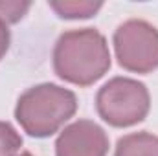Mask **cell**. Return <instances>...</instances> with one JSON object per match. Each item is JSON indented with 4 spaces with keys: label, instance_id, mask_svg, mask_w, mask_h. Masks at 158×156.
<instances>
[{
    "label": "cell",
    "instance_id": "obj_7",
    "mask_svg": "<svg viewBox=\"0 0 158 156\" xmlns=\"http://www.w3.org/2000/svg\"><path fill=\"white\" fill-rule=\"evenodd\" d=\"M48 7L53 9L55 15L61 17V18L79 20V18L94 17L103 7V2H92V0H50Z\"/></svg>",
    "mask_w": 158,
    "mask_h": 156
},
{
    "label": "cell",
    "instance_id": "obj_11",
    "mask_svg": "<svg viewBox=\"0 0 158 156\" xmlns=\"http://www.w3.org/2000/svg\"><path fill=\"white\" fill-rule=\"evenodd\" d=\"M13 156H33L30 151H20V153H17V154H13Z\"/></svg>",
    "mask_w": 158,
    "mask_h": 156
},
{
    "label": "cell",
    "instance_id": "obj_3",
    "mask_svg": "<svg viewBox=\"0 0 158 156\" xmlns=\"http://www.w3.org/2000/svg\"><path fill=\"white\" fill-rule=\"evenodd\" d=\"M96 110L110 127H134L142 123L151 110L149 88L134 77L116 76L98 90Z\"/></svg>",
    "mask_w": 158,
    "mask_h": 156
},
{
    "label": "cell",
    "instance_id": "obj_10",
    "mask_svg": "<svg viewBox=\"0 0 158 156\" xmlns=\"http://www.w3.org/2000/svg\"><path fill=\"white\" fill-rule=\"evenodd\" d=\"M9 44H11V31H9V26L0 20V61L6 57L7 50H9Z\"/></svg>",
    "mask_w": 158,
    "mask_h": 156
},
{
    "label": "cell",
    "instance_id": "obj_8",
    "mask_svg": "<svg viewBox=\"0 0 158 156\" xmlns=\"http://www.w3.org/2000/svg\"><path fill=\"white\" fill-rule=\"evenodd\" d=\"M22 147V136L19 134V130L7 123V121H0V156H13L20 153Z\"/></svg>",
    "mask_w": 158,
    "mask_h": 156
},
{
    "label": "cell",
    "instance_id": "obj_4",
    "mask_svg": "<svg viewBox=\"0 0 158 156\" xmlns=\"http://www.w3.org/2000/svg\"><path fill=\"white\" fill-rule=\"evenodd\" d=\"M118 64L131 74H151L158 68V28L143 18H127L112 35Z\"/></svg>",
    "mask_w": 158,
    "mask_h": 156
},
{
    "label": "cell",
    "instance_id": "obj_1",
    "mask_svg": "<svg viewBox=\"0 0 158 156\" xmlns=\"http://www.w3.org/2000/svg\"><path fill=\"white\" fill-rule=\"evenodd\" d=\"M57 77L76 86H90L103 77L112 64L107 37L96 28L63 31L52 51Z\"/></svg>",
    "mask_w": 158,
    "mask_h": 156
},
{
    "label": "cell",
    "instance_id": "obj_6",
    "mask_svg": "<svg viewBox=\"0 0 158 156\" xmlns=\"http://www.w3.org/2000/svg\"><path fill=\"white\" fill-rule=\"evenodd\" d=\"M112 156H158V136L149 130L123 134Z\"/></svg>",
    "mask_w": 158,
    "mask_h": 156
},
{
    "label": "cell",
    "instance_id": "obj_2",
    "mask_svg": "<svg viewBox=\"0 0 158 156\" xmlns=\"http://www.w3.org/2000/svg\"><path fill=\"white\" fill-rule=\"evenodd\" d=\"M77 112V96L61 84L39 83L24 90L15 105V119L31 138L61 132Z\"/></svg>",
    "mask_w": 158,
    "mask_h": 156
},
{
    "label": "cell",
    "instance_id": "obj_5",
    "mask_svg": "<svg viewBox=\"0 0 158 156\" xmlns=\"http://www.w3.org/2000/svg\"><path fill=\"white\" fill-rule=\"evenodd\" d=\"M109 136L94 119L79 117L68 123L55 140V156H107Z\"/></svg>",
    "mask_w": 158,
    "mask_h": 156
},
{
    "label": "cell",
    "instance_id": "obj_9",
    "mask_svg": "<svg viewBox=\"0 0 158 156\" xmlns=\"http://www.w3.org/2000/svg\"><path fill=\"white\" fill-rule=\"evenodd\" d=\"M31 2H9V0H0V20H4L7 26L20 22L26 13L30 11Z\"/></svg>",
    "mask_w": 158,
    "mask_h": 156
}]
</instances>
